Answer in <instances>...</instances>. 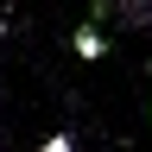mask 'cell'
I'll use <instances>...</instances> for the list:
<instances>
[{
  "mask_svg": "<svg viewBox=\"0 0 152 152\" xmlns=\"http://www.w3.org/2000/svg\"><path fill=\"white\" fill-rule=\"evenodd\" d=\"M38 152H76V140H70V133H51V140L38 146Z\"/></svg>",
  "mask_w": 152,
  "mask_h": 152,
  "instance_id": "cell-2",
  "label": "cell"
},
{
  "mask_svg": "<svg viewBox=\"0 0 152 152\" xmlns=\"http://www.w3.org/2000/svg\"><path fill=\"white\" fill-rule=\"evenodd\" d=\"M108 51V38L95 32V26H76V57H83V64H95V57Z\"/></svg>",
  "mask_w": 152,
  "mask_h": 152,
  "instance_id": "cell-1",
  "label": "cell"
}]
</instances>
